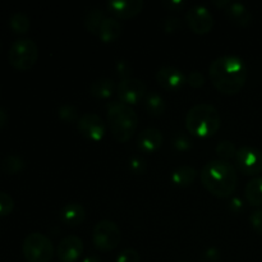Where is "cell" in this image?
Wrapping results in <instances>:
<instances>
[{"instance_id":"11","label":"cell","mask_w":262,"mask_h":262,"mask_svg":"<svg viewBox=\"0 0 262 262\" xmlns=\"http://www.w3.org/2000/svg\"><path fill=\"white\" fill-rule=\"evenodd\" d=\"M79 133L87 140L99 142L104 138L106 128L102 118L96 113H84L81 115L78 123H77Z\"/></svg>"},{"instance_id":"27","label":"cell","mask_w":262,"mask_h":262,"mask_svg":"<svg viewBox=\"0 0 262 262\" xmlns=\"http://www.w3.org/2000/svg\"><path fill=\"white\" fill-rule=\"evenodd\" d=\"M58 115L64 123H78L79 120V112L74 105L71 104H66V105H61L58 110Z\"/></svg>"},{"instance_id":"2","label":"cell","mask_w":262,"mask_h":262,"mask_svg":"<svg viewBox=\"0 0 262 262\" xmlns=\"http://www.w3.org/2000/svg\"><path fill=\"white\" fill-rule=\"evenodd\" d=\"M200 177L202 186L217 199H228L237 189L238 174L229 161L220 159L209 161L202 168Z\"/></svg>"},{"instance_id":"24","label":"cell","mask_w":262,"mask_h":262,"mask_svg":"<svg viewBox=\"0 0 262 262\" xmlns=\"http://www.w3.org/2000/svg\"><path fill=\"white\" fill-rule=\"evenodd\" d=\"M105 14L101 9L99 8H92L89 13H87L86 18H84V27L90 33L95 36H99L100 28H101L102 22L105 20Z\"/></svg>"},{"instance_id":"41","label":"cell","mask_w":262,"mask_h":262,"mask_svg":"<svg viewBox=\"0 0 262 262\" xmlns=\"http://www.w3.org/2000/svg\"><path fill=\"white\" fill-rule=\"evenodd\" d=\"M178 262H191V261H178Z\"/></svg>"},{"instance_id":"6","label":"cell","mask_w":262,"mask_h":262,"mask_svg":"<svg viewBox=\"0 0 262 262\" xmlns=\"http://www.w3.org/2000/svg\"><path fill=\"white\" fill-rule=\"evenodd\" d=\"M8 59L13 68L18 71H28L38 59V48L31 38H18L12 43Z\"/></svg>"},{"instance_id":"35","label":"cell","mask_w":262,"mask_h":262,"mask_svg":"<svg viewBox=\"0 0 262 262\" xmlns=\"http://www.w3.org/2000/svg\"><path fill=\"white\" fill-rule=\"evenodd\" d=\"M250 223L253 229L262 235V209H257L251 214Z\"/></svg>"},{"instance_id":"19","label":"cell","mask_w":262,"mask_h":262,"mask_svg":"<svg viewBox=\"0 0 262 262\" xmlns=\"http://www.w3.org/2000/svg\"><path fill=\"white\" fill-rule=\"evenodd\" d=\"M115 92V84L110 78H99L95 79L90 84V94L95 99L99 100H107L112 97V95Z\"/></svg>"},{"instance_id":"16","label":"cell","mask_w":262,"mask_h":262,"mask_svg":"<svg viewBox=\"0 0 262 262\" xmlns=\"http://www.w3.org/2000/svg\"><path fill=\"white\" fill-rule=\"evenodd\" d=\"M227 17L241 27H247L252 22V14L250 9L243 3L239 2H228L227 7L223 9Z\"/></svg>"},{"instance_id":"9","label":"cell","mask_w":262,"mask_h":262,"mask_svg":"<svg viewBox=\"0 0 262 262\" xmlns=\"http://www.w3.org/2000/svg\"><path fill=\"white\" fill-rule=\"evenodd\" d=\"M235 165L246 176L262 173V151L252 146H242L235 155Z\"/></svg>"},{"instance_id":"10","label":"cell","mask_w":262,"mask_h":262,"mask_svg":"<svg viewBox=\"0 0 262 262\" xmlns=\"http://www.w3.org/2000/svg\"><path fill=\"white\" fill-rule=\"evenodd\" d=\"M186 22L192 32L206 35L214 27V15L204 5H193L186 13Z\"/></svg>"},{"instance_id":"20","label":"cell","mask_w":262,"mask_h":262,"mask_svg":"<svg viewBox=\"0 0 262 262\" xmlns=\"http://www.w3.org/2000/svg\"><path fill=\"white\" fill-rule=\"evenodd\" d=\"M197 177L196 168L191 165L178 166L176 170L171 173V182L177 187H189Z\"/></svg>"},{"instance_id":"28","label":"cell","mask_w":262,"mask_h":262,"mask_svg":"<svg viewBox=\"0 0 262 262\" xmlns=\"http://www.w3.org/2000/svg\"><path fill=\"white\" fill-rule=\"evenodd\" d=\"M171 145L178 152H186V151H189L192 148V141L189 140L187 135L178 132L174 135L173 140H171Z\"/></svg>"},{"instance_id":"33","label":"cell","mask_w":262,"mask_h":262,"mask_svg":"<svg viewBox=\"0 0 262 262\" xmlns=\"http://www.w3.org/2000/svg\"><path fill=\"white\" fill-rule=\"evenodd\" d=\"M181 26L182 22L178 17H168L163 20V28L166 33H176Z\"/></svg>"},{"instance_id":"4","label":"cell","mask_w":262,"mask_h":262,"mask_svg":"<svg viewBox=\"0 0 262 262\" xmlns=\"http://www.w3.org/2000/svg\"><path fill=\"white\" fill-rule=\"evenodd\" d=\"M106 110L107 122H109L113 137L118 142H128L137 129V113L132 109V106L120 101L109 102Z\"/></svg>"},{"instance_id":"30","label":"cell","mask_w":262,"mask_h":262,"mask_svg":"<svg viewBox=\"0 0 262 262\" xmlns=\"http://www.w3.org/2000/svg\"><path fill=\"white\" fill-rule=\"evenodd\" d=\"M115 262H141V256L133 248H127L119 253Z\"/></svg>"},{"instance_id":"26","label":"cell","mask_w":262,"mask_h":262,"mask_svg":"<svg viewBox=\"0 0 262 262\" xmlns=\"http://www.w3.org/2000/svg\"><path fill=\"white\" fill-rule=\"evenodd\" d=\"M237 148H235L234 143L229 140H222L215 147V152L219 156L220 160H230V159L235 158L237 155Z\"/></svg>"},{"instance_id":"40","label":"cell","mask_w":262,"mask_h":262,"mask_svg":"<svg viewBox=\"0 0 262 262\" xmlns=\"http://www.w3.org/2000/svg\"><path fill=\"white\" fill-rule=\"evenodd\" d=\"M82 262H101V260H100L97 256L92 255V256H87V257H84L83 260H82Z\"/></svg>"},{"instance_id":"23","label":"cell","mask_w":262,"mask_h":262,"mask_svg":"<svg viewBox=\"0 0 262 262\" xmlns=\"http://www.w3.org/2000/svg\"><path fill=\"white\" fill-rule=\"evenodd\" d=\"M26 163L23 160L22 156L17 155V154H8L4 156L0 163V169L4 171L8 176H14V174L20 173L25 169Z\"/></svg>"},{"instance_id":"36","label":"cell","mask_w":262,"mask_h":262,"mask_svg":"<svg viewBox=\"0 0 262 262\" xmlns=\"http://www.w3.org/2000/svg\"><path fill=\"white\" fill-rule=\"evenodd\" d=\"M202 262H220V252L217 248H207L201 258Z\"/></svg>"},{"instance_id":"13","label":"cell","mask_w":262,"mask_h":262,"mask_svg":"<svg viewBox=\"0 0 262 262\" xmlns=\"http://www.w3.org/2000/svg\"><path fill=\"white\" fill-rule=\"evenodd\" d=\"M58 257L60 262H76L83 253V241L77 235H67L58 245Z\"/></svg>"},{"instance_id":"42","label":"cell","mask_w":262,"mask_h":262,"mask_svg":"<svg viewBox=\"0 0 262 262\" xmlns=\"http://www.w3.org/2000/svg\"><path fill=\"white\" fill-rule=\"evenodd\" d=\"M0 49H2V42H0Z\"/></svg>"},{"instance_id":"32","label":"cell","mask_w":262,"mask_h":262,"mask_svg":"<svg viewBox=\"0 0 262 262\" xmlns=\"http://www.w3.org/2000/svg\"><path fill=\"white\" fill-rule=\"evenodd\" d=\"M187 83L193 89H201L205 84V76L200 71H192L187 77Z\"/></svg>"},{"instance_id":"1","label":"cell","mask_w":262,"mask_h":262,"mask_svg":"<svg viewBox=\"0 0 262 262\" xmlns=\"http://www.w3.org/2000/svg\"><path fill=\"white\" fill-rule=\"evenodd\" d=\"M212 86L225 95H235L245 87L247 67L237 55H223L212 60L209 68Z\"/></svg>"},{"instance_id":"8","label":"cell","mask_w":262,"mask_h":262,"mask_svg":"<svg viewBox=\"0 0 262 262\" xmlns=\"http://www.w3.org/2000/svg\"><path fill=\"white\" fill-rule=\"evenodd\" d=\"M147 94V87L145 82L138 78H129L120 79V82L117 86V95L120 102L125 105H137L141 100L145 99Z\"/></svg>"},{"instance_id":"38","label":"cell","mask_w":262,"mask_h":262,"mask_svg":"<svg viewBox=\"0 0 262 262\" xmlns=\"http://www.w3.org/2000/svg\"><path fill=\"white\" fill-rule=\"evenodd\" d=\"M8 123V113L0 107V128L5 127Z\"/></svg>"},{"instance_id":"12","label":"cell","mask_w":262,"mask_h":262,"mask_svg":"<svg viewBox=\"0 0 262 262\" xmlns=\"http://www.w3.org/2000/svg\"><path fill=\"white\" fill-rule=\"evenodd\" d=\"M155 78L159 86L166 91H178L187 83L186 74L181 69L171 66L161 67L160 69H158Z\"/></svg>"},{"instance_id":"39","label":"cell","mask_w":262,"mask_h":262,"mask_svg":"<svg viewBox=\"0 0 262 262\" xmlns=\"http://www.w3.org/2000/svg\"><path fill=\"white\" fill-rule=\"evenodd\" d=\"M230 205H232V207H233V210H234V211H239V210H242V207H243L242 206V205H243L242 201H241L239 199H234Z\"/></svg>"},{"instance_id":"31","label":"cell","mask_w":262,"mask_h":262,"mask_svg":"<svg viewBox=\"0 0 262 262\" xmlns=\"http://www.w3.org/2000/svg\"><path fill=\"white\" fill-rule=\"evenodd\" d=\"M146 160L141 156H133L129 160V169L137 176H141L146 171Z\"/></svg>"},{"instance_id":"34","label":"cell","mask_w":262,"mask_h":262,"mask_svg":"<svg viewBox=\"0 0 262 262\" xmlns=\"http://www.w3.org/2000/svg\"><path fill=\"white\" fill-rule=\"evenodd\" d=\"M130 71H132V68H130V66H129V63H128V61L118 60L117 64H115V72H117V74L122 79L129 78Z\"/></svg>"},{"instance_id":"21","label":"cell","mask_w":262,"mask_h":262,"mask_svg":"<svg viewBox=\"0 0 262 262\" xmlns=\"http://www.w3.org/2000/svg\"><path fill=\"white\" fill-rule=\"evenodd\" d=\"M245 197L252 206H262V176L255 177L246 184Z\"/></svg>"},{"instance_id":"37","label":"cell","mask_w":262,"mask_h":262,"mask_svg":"<svg viewBox=\"0 0 262 262\" xmlns=\"http://www.w3.org/2000/svg\"><path fill=\"white\" fill-rule=\"evenodd\" d=\"M164 5H165L169 10H179L182 7L186 5V3L181 2V0H168V2L164 3Z\"/></svg>"},{"instance_id":"3","label":"cell","mask_w":262,"mask_h":262,"mask_svg":"<svg viewBox=\"0 0 262 262\" xmlns=\"http://www.w3.org/2000/svg\"><path fill=\"white\" fill-rule=\"evenodd\" d=\"M186 128L189 133L199 138H210L216 135L222 125L220 113L211 104H197L187 112Z\"/></svg>"},{"instance_id":"7","label":"cell","mask_w":262,"mask_h":262,"mask_svg":"<svg viewBox=\"0 0 262 262\" xmlns=\"http://www.w3.org/2000/svg\"><path fill=\"white\" fill-rule=\"evenodd\" d=\"M122 241V230L113 220H101L92 229V243L96 250L110 252L119 246Z\"/></svg>"},{"instance_id":"25","label":"cell","mask_w":262,"mask_h":262,"mask_svg":"<svg viewBox=\"0 0 262 262\" xmlns=\"http://www.w3.org/2000/svg\"><path fill=\"white\" fill-rule=\"evenodd\" d=\"M9 26L14 33L25 35V33H27L28 30H30V17H28L25 12H15L14 14H12V17H10Z\"/></svg>"},{"instance_id":"29","label":"cell","mask_w":262,"mask_h":262,"mask_svg":"<svg viewBox=\"0 0 262 262\" xmlns=\"http://www.w3.org/2000/svg\"><path fill=\"white\" fill-rule=\"evenodd\" d=\"M14 210V200L10 194L0 192V216H8Z\"/></svg>"},{"instance_id":"17","label":"cell","mask_w":262,"mask_h":262,"mask_svg":"<svg viewBox=\"0 0 262 262\" xmlns=\"http://www.w3.org/2000/svg\"><path fill=\"white\" fill-rule=\"evenodd\" d=\"M60 217L69 227H78L86 219V209L78 202H69L61 207Z\"/></svg>"},{"instance_id":"14","label":"cell","mask_w":262,"mask_h":262,"mask_svg":"<svg viewBox=\"0 0 262 262\" xmlns=\"http://www.w3.org/2000/svg\"><path fill=\"white\" fill-rule=\"evenodd\" d=\"M107 9L119 19H130L142 12L143 0H112L106 4Z\"/></svg>"},{"instance_id":"5","label":"cell","mask_w":262,"mask_h":262,"mask_svg":"<svg viewBox=\"0 0 262 262\" xmlns=\"http://www.w3.org/2000/svg\"><path fill=\"white\" fill-rule=\"evenodd\" d=\"M22 253L27 262H50L54 256V245L48 235L31 233L23 241Z\"/></svg>"},{"instance_id":"15","label":"cell","mask_w":262,"mask_h":262,"mask_svg":"<svg viewBox=\"0 0 262 262\" xmlns=\"http://www.w3.org/2000/svg\"><path fill=\"white\" fill-rule=\"evenodd\" d=\"M163 133L160 129L154 127L145 128L137 137V146L142 152L154 154L163 145Z\"/></svg>"},{"instance_id":"22","label":"cell","mask_w":262,"mask_h":262,"mask_svg":"<svg viewBox=\"0 0 262 262\" xmlns=\"http://www.w3.org/2000/svg\"><path fill=\"white\" fill-rule=\"evenodd\" d=\"M143 105H145V109L152 117H161L166 109L165 100L156 91H151L146 94L145 99H143Z\"/></svg>"},{"instance_id":"18","label":"cell","mask_w":262,"mask_h":262,"mask_svg":"<svg viewBox=\"0 0 262 262\" xmlns=\"http://www.w3.org/2000/svg\"><path fill=\"white\" fill-rule=\"evenodd\" d=\"M122 23L117 18L106 17L102 22L99 32V38L105 43H110L117 41L122 35Z\"/></svg>"}]
</instances>
